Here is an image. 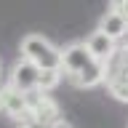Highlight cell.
<instances>
[{
    "mask_svg": "<svg viewBox=\"0 0 128 128\" xmlns=\"http://www.w3.org/2000/svg\"><path fill=\"white\" fill-rule=\"evenodd\" d=\"M83 43H86L88 54L94 56L96 62H102L104 67L112 62V56H115V51H118V43H115V40H110L104 32H99V30H96V32H91V35L83 40Z\"/></svg>",
    "mask_w": 128,
    "mask_h": 128,
    "instance_id": "8992f818",
    "label": "cell"
},
{
    "mask_svg": "<svg viewBox=\"0 0 128 128\" xmlns=\"http://www.w3.org/2000/svg\"><path fill=\"white\" fill-rule=\"evenodd\" d=\"M110 8L115 11V14H120V16L128 22V0H115V3H110Z\"/></svg>",
    "mask_w": 128,
    "mask_h": 128,
    "instance_id": "9c48e42d",
    "label": "cell"
},
{
    "mask_svg": "<svg viewBox=\"0 0 128 128\" xmlns=\"http://www.w3.org/2000/svg\"><path fill=\"white\" fill-rule=\"evenodd\" d=\"M0 112H3V86H0Z\"/></svg>",
    "mask_w": 128,
    "mask_h": 128,
    "instance_id": "7c38bea8",
    "label": "cell"
},
{
    "mask_svg": "<svg viewBox=\"0 0 128 128\" xmlns=\"http://www.w3.org/2000/svg\"><path fill=\"white\" fill-rule=\"evenodd\" d=\"M48 128H72V123H70V120H64V118H59L56 123H51Z\"/></svg>",
    "mask_w": 128,
    "mask_h": 128,
    "instance_id": "30bf717a",
    "label": "cell"
},
{
    "mask_svg": "<svg viewBox=\"0 0 128 128\" xmlns=\"http://www.w3.org/2000/svg\"><path fill=\"white\" fill-rule=\"evenodd\" d=\"M22 59L35 64L40 72H62V48H56L54 43L38 32H30L22 38Z\"/></svg>",
    "mask_w": 128,
    "mask_h": 128,
    "instance_id": "7a4b0ae2",
    "label": "cell"
},
{
    "mask_svg": "<svg viewBox=\"0 0 128 128\" xmlns=\"http://www.w3.org/2000/svg\"><path fill=\"white\" fill-rule=\"evenodd\" d=\"M19 128H38V126H32V123H22Z\"/></svg>",
    "mask_w": 128,
    "mask_h": 128,
    "instance_id": "8fae6325",
    "label": "cell"
},
{
    "mask_svg": "<svg viewBox=\"0 0 128 128\" xmlns=\"http://www.w3.org/2000/svg\"><path fill=\"white\" fill-rule=\"evenodd\" d=\"M62 83V72H40V83H38V94H48Z\"/></svg>",
    "mask_w": 128,
    "mask_h": 128,
    "instance_id": "ba28073f",
    "label": "cell"
},
{
    "mask_svg": "<svg viewBox=\"0 0 128 128\" xmlns=\"http://www.w3.org/2000/svg\"><path fill=\"white\" fill-rule=\"evenodd\" d=\"M3 112L16 123H30V102L27 96L14 91L11 86H3Z\"/></svg>",
    "mask_w": 128,
    "mask_h": 128,
    "instance_id": "5b68a950",
    "label": "cell"
},
{
    "mask_svg": "<svg viewBox=\"0 0 128 128\" xmlns=\"http://www.w3.org/2000/svg\"><path fill=\"white\" fill-rule=\"evenodd\" d=\"M38 83H40V70L35 64H30L27 59H19L11 70V78H8V86L19 91V94L30 96V94H38Z\"/></svg>",
    "mask_w": 128,
    "mask_h": 128,
    "instance_id": "277c9868",
    "label": "cell"
},
{
    "mask_svg": "<svg viewBox=\"0 0 128 128\" xmlns=\"http://www.w3.org/2000/svg\"><path fill=\"white\" fill-rule=\"evenodd\" d=\"M62 75L78 88H94L104 83L107 67L88 54L86 43H70L62 48Z\"/></svg>",
    "mask_w": 128,
    "mask_h": 128,
    "instance_id": "6da1fadb",
    "label": "cell"
},
{
    "mask_svg": "<svg viewBox=\"0 0 128 128\" xmlns=\"http://www.w3.org/2000/svg\"><path fill=\"white\" fill-rule=\"evenodd\" d=\"M27 102H30V123L32 126L48 128L51 123H56V120L62 118V115H59V104L48 94H30Z\"/></svg>",
    "mask_w": 128,
    "mask_h": 128,
    "instance_id": "3957f363",
    "label": "cell"
},
{
    "mask_svg": "<svg viewBox=\"0 0 128 128\" xmlns=\"http://www.w3.org/2000/svg\"><path fill=\"white\" fill-rule=\"evenodd\" d=\"M99 32H104L110 40L118 43L120 38H126V35H128V22H126L120 14H115V11L110 8V11L99 19Z\"/></svg>",
    "mask_w": 128,
    "mask_h": 128,
    "instance_id": "52a82bcc",
    "label": "cell"
}]
</instances>
